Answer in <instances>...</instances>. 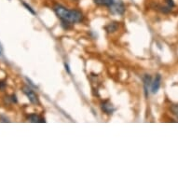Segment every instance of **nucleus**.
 <instances>
[{
  "mask_svg": "<svg viewBox=\"0 0 178 178\" xmlns=\"http://www.w3.org/2000/svg\"><path fill=\"white\" fill-rule=\"evenodd\" d=\"M64 67H65V71L67 72L68 74H71V71H70V68H69V65L67 64H64Z\"/></svg>",
  "mask_w": 178,
  "mask_h": 178,
  "instance_id": "nucleus-15",
  "label": "nucleus"
},
{
  "mask_svg": "<svg viewBox=\"0 0 178 178\" xmlns=\"http://www.w3.org/2000/svg\"><path fill=\"white\" fill-rule=\"evenodd\" d=\"M53 11L58 18L61 20L62 25L64 29H69L70 25L74 23H80L83 20V13L78 10H69L62 5L57 4L53 7Z\"/></svg>",
  "mask_w": 178,
  "mask_h": 178,
  "instance_id": "nucleus-1",
  "label": "nucleus"
},
{
  "mask_svg": "<svg viewBox=\"0 0 178 178\" xmlns=\"http://www.w3.org/2000/svg\"><path fill=\"white\" fill-rule=\"evenodd\" d=\"M0 119H1V121H2V122H10L9 119L6 118H4L3 116H0Z\"/></svg>",
  "mask_w": 178,
  "mask_h": 178,
  "instance_id": "nucleus-16",
  "label": "nucleus"
},
{
  "mask_svg": "<svg viewBox=\"0 0 178 178\" xmlns=\"http://www.w3.org/2000/svg\"><path fill=\"white\" fill-rule=\"evenodd\" d=\"M160 82H161V76L160 74H157L155 77V79L152 81V84H151V92L153 94H155L159 92V90L160 88Z\"/></svg>",
  "mask_w": 178,
  "mask_h": 178,
  "instance_id": "nucleus-4",
  "label": "nucleus"
},
{
  "mask_svg": "<svg viewBox=\"0 0 178 178\" xmlns=\"http://www.w3.org/2000/svg\"><path fill=\"white\" fill-rule=\"evenodd\" d=\"M118 26L119 25H118V22H111L105 27V29L108 34H113V33H115L116 31H118Z\"/></svg>",
  "mask_w": 178,
  "mask_h": 178,
  "instance_id": "nucleus-7",
  "label": "nucleus"
},
{
  "mask_svg": "<svg viewBox=\"0 0 178 178\" xmlns=\"http://www.w3.org/2000/svg\"><path fill=\"white\" fill-rule=\"evenodd\" d=\"M101 107H102V110H103L105 114H107V115L113 114V113H114V111L116 110V109L114 108L113 105H112V103H111L109 101H105V102H103V103H102Z\"/></svg>",
  "mask_w": 178,
  "mask_h": 178,
  "instance_id": "nucleus-6",
  "label": "nucleus"
},
{
  "mask_svg": "<svg viewBox=\"0 0 178 178\" xmlns=\"http://www.w3.org/2000/svg\"><path fill=\"white\" fill-rule=\"evenodd\" d=\"M143 81H144V95L146 97H148V89L151 88V84H152V78L150 75H144L143 77Z\"/></svg>",
  "mask_w": 178,
  "mask_h": 178,
  "instance_id": "nucleus-5",
  "label": "nucleus"
},
{
  "mask_svg": "<svg viewBox=\"0 0 178 178\" xmlns=\"http://www.w3.org/2000/svg\"><path fill=\"white\" fill-rule=\"evenodd\" d=\"M23 92L27 96L29 102H30L31 103H33V105H36V103H38V95L36 94V92L29 86H23Z\"/></svg>",
  "mask_w": 178,
  "mask_h": 178,
  "instance_id": "nucleus-3",
  "label": "nucleus"
},
{
  "mask_svg": "<svg viewBox=\"0 0 178 178\" xmlns=\"http://www.w3.org/2000/svg\"><path fill=\"white\" fill-rule=\"evenodd\" d=\"M171 110H172V112L178 118V105H172Z\"/></svg>",
  "mask_w": 178,
  "mask_h": 178,
  "instance_id": "nucleus-12",
  "label": "nucleus"
},
{
  "mask_svg": "<svg viewBox=\"0 0 178 178\" xmlns=\"http://www.w3.org/2000/svg\"><path fill=\"white\" fill-rule=\"evenodd\" d=\"M28 118H29V120H30L31 122H33V123H44V122H46L44 118H42L39 115H36V114L29 115Z\"/></svg>",
  "mask_w": 178,
  "mask_h": 178,
  "instance_id": "nucleus-8",
  "label": "nucleus"
},
{
  "mask_svg": "<svg viewBox=\"0 0 178 178\" xmlns=\"http://www.w3.org/2000/svg\"><path fill=\"white\" fill-rule=\"evenodd\" d=\"M23 5L24 8H26V10H27L29 12H30V13H32L33 15H36V11L32 9V7H31V6H29L28 4H26L25 2H23Z\"/></svg>",
  "mask_w": 178,
  "mask_h": 178,
  "instance_id": "nucleus-11",
  "label": "nucleus"
},
{
  "mask_svg": "<svg viewBox=\"0 0 178 178\" xmlns=\"http://www.w3.org/2000/svg\"><path fill=\"white\" fill-rule=\"evenodd\" d=\"M7 87V83L5 81H0V90H4Z\"/></svg>",
  "mask_w": 178,
  "mask_h": 178,
  "instance_id": "nucleus-14",
  "label": "nucleus"
},
{
  "mask_svg": "<svg viewBox=\"0 0 178 178\" xmlns=\"http://www.w3.org/2000/svg\"><path fill=\"white\" fill-rule=\"evenodd\" d=\"M2 52H3V47H2L1 43H0V55L2 54Z\"/></svg>",
  "mask_w": 178,
  "mask_h": 178,
  "instance_id": "nucleus-18",
  "label": "nucleus"
},
{
  "mask_svg": "<svg viewBox=\"0 0 178 178\" xmlns=\"http://www.w3.org/2000/svg\"><path fill=\"white\" fill-rule=\"evenodd\" d=\"M115 0H93V3L97 6L109 8L114 3Z\"/></svg>",
  "mask_w": 178,
  "mask_h": 178,
  "instance_id": "nucleus-9",
  "label": "nucleus"
},
{
  "mask_svg": "<svg viewBox=\"0 0 178 178\" xmlns=\"http://www.w3.org/2000/svg\"><path fill=\"white\" fill-rule=\"evenodd\" d=\"M73 1H78V0H73Z\"/></svg>",
  "mask_w": 178,
  "mask_h": 178,
  "instance_id": "nucleus-19",
  "label": "nucleus"
},
{
  "mask_svg": "<svg viewBox=\"0 0 178 178\" xmlns=\"http://www.w3.org/2000/svg\"><path fill=\"white\" fill-rule=\"evenodd\" d=\"M155 8H156L157 10L162 12V13H164V14H168V13H170V12L172 11V9H171V8H169L168 6L162 7V6H160V5H156Z\"/></svg>",
  "mask_w": 178,
  "mask_h": 178,
  "instance_id": "nucleus-10",
  "label": "nucleus"
},
{
  "mask_svg": "<svg viewBox=\"0 0 178 178\" xmlns=\"http://www.w3.org/2000/svg\"><path fill=\"white\" fill-rule=\"evenodd\" d=\"M164 1H165V3H166V6H168L169 8H171V9H173V8L175 6L173 0H164Z\"/></svg>",
  "mask_w": 178,
  "mask_h": 178,
  "instance_id": "nucleus-13",
  "label": "nucleus"
},
{
  "mask_svg": "<svg viewBox=\"0 0 178 178\" xmlns=\"http://www.w3.org/2000/svg\"><path fill=\"white\" fill-rule=\"evenodd\" d=\"M11 101L12 103H17V97H16V95H11Z\"/></svg>",
  "mask_w": 178,
  "mask_h": 178,
  "instance_id": "nucleus-17",
  "label": "nucleus"
},
{
  "mask_svg": "<svg viewBox=\"0 0 178 178\" xmlns=\"http://www.w3.org/2000/svg\"><path fill=\"white\" fill-rule=\"evenodd\" d=\"M126 10L125 5L121 1H114V3L109 7V11L112 14L122 15Z\"/></svg>",
  "mask_w": 178,
  "mask_h": 178,
  "instance_id": "nucleus-2",
  "label": "nucleus"
}]
</instances>
